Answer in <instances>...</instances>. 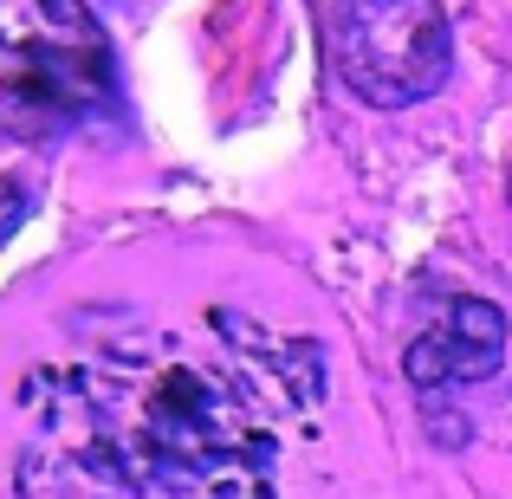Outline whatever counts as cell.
Wrapping results in <instances>:
<instances>
[{
    "label": "cell",
    "instance_id": "1",
    "mask_svg": "<svg viewBox=\"0 0 512 499\" xmlns=\"http://www.w3.org/2000/svg\"><path fill=\"white\" fill-rule=\"evenodd\" d=\"M117 98V46L91 0H0V137L59 143Z\"/></svg>",
    "mask_w": 512,
    "mask_h": 499
},
{
    "label": "cell",
    "instance_id": "2",
    "mask_svg": "<svg viewBox=\"0 0 512 499\" xmlns=\"http://www.w3.org/2000/svg\"><path fill=\"white\" fill-rule=\"evenodd\" d=\"M325 52L350 98L376 111H409L448 85L454 33L435 0H331Z\"/></svg>",
    "mask_w": 512,
    "mask_h": 499
},
{
    "label": "cell",
    "instance_id": "3",
    "mask_svg": "<svg viewBox=\"0 0 512 499\" xmlns=\"http://www.w3.org/2000/svg\"><path fill=\"white\" fill-rule=\"evenodd\" d=\"M506 331L512 325L493 299H454L435 325L402 350V376H409L422 396L480 383V376H493L506 363Z\"/></svg>",
    "mask_w": 512,
    "mask_h": 499
},
{
    "label": "cell",
    "instance_id": "4",
    "mask_svg": "<svg viewBox=\"0 0 512 499\" xmlns=\"http://www.w3.org/2000/svg\"><path fill=\"white\" fill-rule=\"evenodd\" d=\"M26 208H33V195H26V188H13L7 175H0V240H7L13 227L26 221Z\"/></svg>",
    "mask_w": 512,
    "mask_h": 499
}]
</instances>
